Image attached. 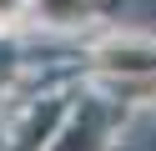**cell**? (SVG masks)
Segmentation results:
<instances>
[{
  "label": "cell",
  "mask_w": 156,
  "mask_h": 151,
  "mask_svg": "<svg viewBox=\"0 0 156 151\" xmlns=\"http://www.w3.org/2000/svg\"><path fill=\"white\" fill-rule=\"evenodd\" d=\"M25 10V0H0V20H15Z\"/></svg>",
  "instance_id": "cell-1"
}]
</instances>
